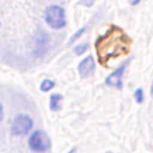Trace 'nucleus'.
I'll return each mask as SVG.
<instances>
[{
  "label": "nucleus",
  "instance_id": "1",
  "mask_svg": "<svg viewBox=\"0 0 153 153\" xmlns=\"http://www.w3.org/2000/svg\"><path fill=\"white\" fill-rule=\"evenodd\" d=\"M124 36L118 30H112L105 37L100 38L97 43L98 53L100 57L109 59L111 56H117L126 48V43L123 41Z\"/></svg>",
  "mask_w": 153,
  "mask_h": 153
},
{
  "label": "nucleus",
  "instance_id": "2",
  "mask_svg": "<svg viewBox=\"0 0 153 153\" xmlns=\"http://www.w3.org/2000/svg\"><path fill=\"white\" fill-rule=\"evenodd\" d=\"M44 19H45V23L51 29H55V30L62 29L67 24L65 10L57 5H51L47 7L44 12Z\"/></svg>",
  "mask_w": 153,
  "mask_h": 153
},
{
  "label": "nucleus",
  "instance_id": "3",
  "mask_svg": "<svg viewBox=\"0 0 153 153\" xmlns=\"http://www.w3.org/2000/svg\"><path fill=\"white\" fill-rule=\"evenodd\" d=\"M29 148L35 153H44L48 152L51 147V141L48 134L44 130H35L29 136Z\"/></svg>",
  "mask_w": 153,
  "mask_h": 153
},
{
  "label": "nucleus",
  "instance_id": "4",
  "mask_svg": "<svg viewBox=\"0 0 153 153\" xmlns=\"http://www.w3.org/2000/svg\"><path fill=\"white\" fill-rule=\"evenodd\" d=\"M32 118L26 114H20L13 120L11 124V134L14 136H24L32 129Z\"/></svg>",
  "mask_w": 153,
  "mask_h": 153
},
{
  "label": "nucleus",
  "instance_id": "5",
  "mask_svg": "<svg viewBox=\"0 0 153 153\" xmlns=\"http://www.w3.org/2000/svg\"><path fill=\"white\" fill-rule=\"evenodd\" d=\"M130 61H131V57L127 59L112 73H110L109 76L105 79V84L108 86H112V87H116V88H122V86H123V74H124L128 65L130 63Z\"/></svg>",
  "mask_w": 153,
  "mask_h": 153
},
{
  "label": "nucleus",
  "instance_id": "6",
  "mask_svg": "<svg viewBox=\"0 0 153 153\" xmlns=\"http://www.w3.org/2000/svg\"><path fill=\"white\" fill-rule=\"evenodd\" d=\"M50 45V41H49V36L45 35L44 32H39L36 37H35V50H33V55L35 56H42L44 55Z\"/></svg>",
  "mask_w": 153,
  "mask_h": 153
},
{
  "label": "nucleus",
  "instance_id": "7",
  "mask_svg": "<svg viewBox=\"0 0 153 153\" xmlns=\"http://www.w3.org/2000/svg\"><path fill=\"white\" fill-rule=\"evenodd\" d=\"M94 68H96V62H94V59L92 55H88L86 56L78 66V72L80 74V76L82 78H87L90 75L93 74L94 72Z\"/></svg>",
  "mask_w": 153,
  "mask_h": 153
},
{
  "label": "nucleus",
  "instance_id": "8",
  "mask_svg": "<svg viewBox=\"0 0 153 153\" xmlns=\"http://www.w3.org/2000/svg\"><path fill=\"white\" fill-rule=\"evenodd\" d=\"M61 102H62V96L59 93H54L49 98V106L53 111H57L61 109Z\"/></svg>",
  "mask_w": 153,
  "mask_h": 153
},
{
  "label": "nucleus",
  "instance_id": "9",
  "mask_svg": "<svg viewBox=\"0 0 153 153\" xmlns=\"http://www.w3.org/2000/svg\"><path fill=\"white\" fill-rule=\"evenodd\" d=\"M54 86H55V82H54L51 79H44V80L41 82L39 88H41L42 92H48V91H50Z\"/></svg>",
  "mask_w": 153,
  "mask_h": 153
},
{
  "label": "nucleus",
  "instance_id": "10",
  "mask_svg": "<svg viewBox=\"0 0 153 153\" xmlns=\"http://www.w3.org/2000/svg\"><path fill=\"white\" fill-rule=\"evenodd\" d=\"M86 29H87V26H82V27H80V29H79L76 32H74V33H73V36L71 37V39L68 41V44L74 43V42H75V41H76V39H78V38H79V37H80V36H81V35L85 32V30H86Z\"/></svg>",
  "mask_w": 153,
  "mask_h": 153
},
{
  "label": "nucleus",
  "instance_id": "11",
  "mask_svg": "<svg viewBox=\"0 0 153 153\" xmlns=\"http://www.w3.org/2000/svg\"><path fill=\"white\" fill-rule=\"evenodd\" d=\"M87 48H88V43L87 42H84V43H81V44H79V45H76L74 48V53L76 55H82L87 50Z\"/></svg>",
  "mask_w": 153,
  "mask_h": 153
},
{
  "label": "nucleus",
  "instance_id": "12",
  "mask_svg": "<svg viewBox=\"0 0 153 153\" xmlns=\"http://www.w3.org/2000/svg\"><path fill=\"white\" fill-rule=\"evenodd\" d=\"M134 99L139 104L143 102V91H142V88H136L135 90V92H134Z\"/></svg>",
  "mask_w": 153,
  "mask_h": 153
},
{
  "label": "nucleus",
  "instance_id": "13",
  "mask_svg": "<svg viewBox=\"0 0 153 153\" xmlns=\"http://www.w3.org/2000/svg\"><path fill=\"white\" fill-rule=\"evenodd\" d=\"M93 2H94V0H82L81 1V4H84L85 6H91Z\"/></svg>",
  "mask_w": 153,
  "mask_h": 153
},
{
  "label": "nucleus",
  "instance_id": "14",
  "mask_svg": "<svg viewBox=\"0 0 153 153\" xmlns=\"http://www.w3.org/2000/svg\"><path fill=\"white\" fill-rule=\"evenodd\" d=\"M2 118H4V108H2V105L0 103V122L2 121Z\"/></svg>",
  "mask_w": 153,
  "mask_h": 153
},
{
  "label": "nucleus",
  "instance_id": "15",
  "mask_svg": "<svg viewBox=\"0 0 153 153\" xmlns=\"http://www.w3.org/2000/svg\"><path fill=\"white\" fill-rule=\"evenodd\" d=\"M140 1H141V0H129V4H130V5H137Z\"/></svg>",
  "mask_w": 153,
  "mask_h": 153
},
{
  "label": "nucleus",
  "instance_id": "16",
  "mask_svg": "<svg viewBox=\"0 0 153 153\" xmlns=\"http://www.w3.org/2000/svg\"><path fill=\"white\" fill-rule=\"evenodd\" d=\"M75 151H76V148H75V147H73V148H72V149H71L69 152H67V153H74Z\"/></svg>",
  "mask_w": 153,
  "mask_h": 153
},
{
  "label": "nucleus",
  "instance_id": "17",
  "mask_svg": "<svg viewBox=\"0 0 153 153\" xmlns=\"http://www.w3.org/2000/svg\"><path fill=\"white\" fill-rule=\"evenodd\" d=\"M149 92H151V94L153 96V81H152V85H151V91H149Z\"/></svg>",
  "mask_w": 153,
  "mask_h": 153
}]
</instances>
